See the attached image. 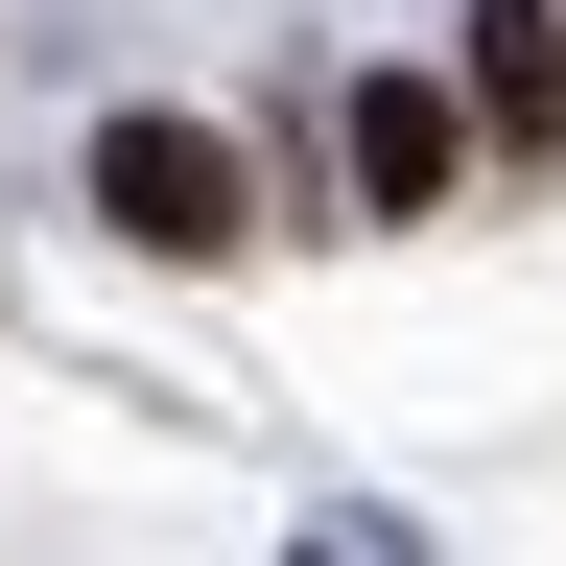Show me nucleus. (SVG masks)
Instances as JSON below:
<instances>
[{"label": "nucleus", "instance_id": "1", "mask_svg": "<svg viewBox=\"0 0 566 566\" xmlns=\"http://www.w3.org/2000/svg\"><path fill=\"white\" fill-rule=\"evenodd\" d=\"M95 237H118V260H260V166H237L189 95H118V118H95Z\"/></svg>", "mask_w": 566, "mask_h": 566}, {"label": "nucleus", "instance_id": "2", "mask_svg": "<svg viewBox=\"0 0 566 566\" xmlns=\"http://www.w3.org/2000/svg\"><path fill=\"white\" fill-rule=\"evenodd\" d=\"M472 166H495V142H472L449 71H354V95H331V189H354V237H424Z\"/></svg>", "mask_w": 566, "mask_h": 566}, {"label": "nucleus", "instance_id": "3", "mask_svg": "<svg viewBox=\"0 0 566 566\" xmlns=\"http://www.w3.org/2000/svg\"><path fill=\"white\" fill-rule=\"evenodd\" d=\"M449 95H472V142L495 166H566V0H449Z\"/></svg>", "mask_w": 566, "mask_h": 566}, {"label": "nucleus", "instance_id": "4", "mask_svg": "<svg viewBox=\"0 0 566 566\" xmlns=\"http://www.w3.org/2000/svg\"><path fill=\"white\" fill-rule=\"evenodd\" d=\"M307 566H424V543H401V520H331V543H307Z\"/></svg>", "mask_w": 566, "mask_h": 566}]
</instances>
